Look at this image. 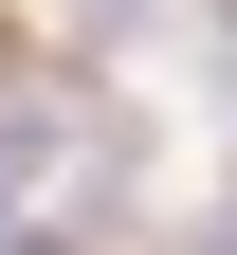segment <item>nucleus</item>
<instances>
[{"mask_svg": "<svg viewBox=\"0 0 237 255\" xmlns=\"http://www.w3.org/2000/svg\"><path fill=\"white\" fill-rule=\"evenodd\" d=\"M0 91H18V18H0Z\"/></svg>", "mask_w": 237, "mask_h": 255, "instance_id": "obj_1", "label": "nucleus"}, {"mask_svg": "<svg viewBox=\"0 0 237 255\" xmlns=\"http://www.w3.org/2000/svg\"><path fill=\"white\" fill-rule=\"evenodd\" d=\"M0 255H73V237H0Z\"/></svg>", "mask_w": 237, "mask_h": 255, "instance_id": "obj_2", "label": "nucleus"}]
</instances>
